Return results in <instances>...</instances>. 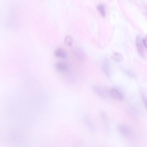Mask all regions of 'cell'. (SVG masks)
Segmentation results:
<instances>
[{
  "mask_svg": "<svg viewBox=\"0 0 147 147\" xmlns=\"http://www.w3.org/2000/svg\"><path fill=\"white\" fill-rule=\"evenodd\" d=\"M141 96L143 102L147 109V97L143 93H141Z\"/></svg>",
  "mask_w": 147,
  "mask_h": 147,
  "instance_id": "cell-13",
  "label": "cell"
},
{
  "mask_svg": "<svg viewBox=\"0 0 147 147\" xmlns=\"http://www.w3.org/2000/svg\"><path fill=\"white\" fill-rule=\"evenodd\" d=\"M92 89L96 95L102 98H107L109 96L108 90H107L100 86L94 85L92 86Z\"/></svg>",
  "mask_w": 147,
  "mask_h": 147,
  "instance_id": "cell-1",
  "label": "cell"
},
{
  "mask_svg": "<svg viewBox=\"0 0 147 147\" xmlns=\"http://www.w3.org/2000/svg\"><path fill=\"white\" fill-rule=\"evenodd\" d=\"M98 10L103 17H105L106 16V13L105 7L104 5L102 4L98 5L97 6Z\"/></svg>",
  "mask_w": 147,
  "mask_h": 147,
  "instance_id": "cell-11",
  "label": "cell"
},
{
  "mask_svg": "<svg viewBox=\"0 0 147 147\" xmlns=\"http://www.w3.org/2000/svg\"><path fill=\"white\" fill-rule=\"evenodd\" d=\"M136 45L139 54L141 56L144 55L145 52V47L143 42V39L140 36L138 35L136 38Z\"/></svg>",
  "mask_w": 147,
  "mask_h": 147,
  "instance_id": "cell-3",
  "label": "cell"
},
{
  "mask_svg": "<svg viewBox=\"0 0 147 147\" xmlns=\"http://www.w3.org/2000/svg\"><path fill=\"white\" fill-rule=\"evenodd\" d=\"M85 122L89 127L90 129H94V127L93 126V124L90 120V119L86 117L85 119Z\"/></svg>",
  "mask_w": 147,
  "mask_h": 147,
  "instance_id": "cell-12",
  "label": "cell"
},
{
  "mask_svg": "<svg viewBox=\"0 0 147 147\" xmlns=\"http://www.w3.org/2000/svg\"><path fill=\"white\" fill-rule=\"evenodd\" d=\"M102 69L104 73L109 76L110 75V65L109 61L108 59H105L102 62Z\"/></svg>",
  "mask_w": 147,
  "mask_h": 147,
  "instance_id": "cell-5",
  "label": "cell"
},
{
  "mask_svg": "<svg viewBox=\"0 0 147 147\" xmlns=\"http://www.w3.org/2000/svg\"><path fill=\"white\" fill-rule=\"evenodd\" d=\"M74 54L76 57L79 60H82L84 59V55L83 52L79 49H74Z\"/></svg>",
  "mask_w": 147,
  "mask_h": 147,
  "instance_id": "cell-9",
  "label": "cell"
},
{
  "mask_svg": "<svg viewBox=\"0 0 147 147\" xmlns=\"http://www.w3.org/2000/svg\"><path fill=\"white\" fill-rule=\"evenodd\" d=\"M56 69L59 71L65 72L68 70V67L65 63L62 62H57L55 64Z\"/></svg>",
  "mask_w": 147,
  "mask_h": 147,
  "instance_id": "cell-7",
  "label": "cell"
},
{
  "mask_svg": "<svg viewBox=\"0 0 147 147\" xmlns=\"http://www.w3.org/2000/svg\"><path fill=\"white\" fill-rule=\"evenodd\" d=\"M54 55L55 57L65 59L67 58V54L66 51L63 49L59 48L55 51Z\"/></svg>",
  "mask_w": 147,
  "mask_h": 147,
  "instance_id": "cell-6",
  "label": "cell"
},
{
  "mask_svg": "<svg viewBox=\"0 0 147 147\" xmlns=\"http://www.w3.org/2000/svg\"><path fill=\"white\" fill-rule=\"evenodd\" d=\"M109 96L113 98L119 100H122L124 96L121 92L115 88H111L108 90Z\"/></svg>",
  "mask_w": 147,
  "mask_h": 147,
  "instance_id": "cell-2",
  "label": "cell"
},
{
  "mask_svg": "<svg viewBox=\"0 0 147 147\" xmlns=\"http://www.w3.org/2000/svg\"><path fill=\"white\" fill-rule=\"evenodd\" d=\"M143 42L145 48L147 49V35H146L145 38L143 39Z\"/></svg>",
  "mask_w": 147,
  "mask_h": 147,
  "instance_id": "cell-14",
  "label": "cell"
},
{
  "mask_svg": "<svg viewBox=\"0 0 147 147\" xmlns=\"http://www.w3.org/2000/svg\"><path fill=\"white\" fill-rule=\"evenodd\" d=\"M117 128L120 133L125 136H128L131 134L130 128L125 125L119 124L117 125Z\"/></svg>",
  "mask_w": 147,
  "mask_h": 147,
  "instance_id": "cell-4",
  "label": "cell"
},
{
  "mask_svg": "<svg viewBox=\"0 0 147 147\" xmlns=\"http://www.w3.org/2000/svg\"><path fill=\"white\" fill-rule=\"evenodd\" d=\"M112 59L117 63H119L122 61L123 57L122 55L120 53L114 52L113 53L111 56Z\"/></svg>",
  "mask_w": 147,
  "mask_h": 147,
  "instance_id": "cell-8",
  "label": "cell"
},
{
  "mask_svg": "<svg viewBox=\"0 0 147 147\" xmlns=\"http://www.w3.org/2000/svg\"><path fill=\"white\" fill-rule=\"evenodd\" d=\"M65 43L68 47H71L73 45V38L70 36L67 35L65 38Z\"/></svg>",
  "mask_w": 147,
  "mask_h": 147,
  "instance_id": "cell-10",
  "label": "cell"
}]
</instances>
